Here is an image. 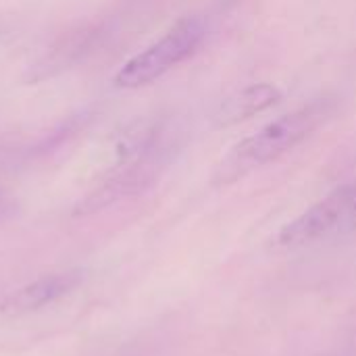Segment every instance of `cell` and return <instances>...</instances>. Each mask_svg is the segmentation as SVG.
<instances>
[{"label": "cell", "mask_w": 356, "mask_h": 356, "mask_svg": "<svg viewBox=\"0 0 356 356\" xmlns=\"http://www.w3.org/2000/svg\"><path fill=\"white\" fill-rule=\"evenodd\" d=\"M282 100V90L273 83L261 81L242 88L225 98L215 111V127H232L246 119H252Z\"/></svg>", "instance_id": "obj_5"}, {"label": "cell", "mask_w": 356, "mask_h": 356, "mask_svg": "<svg viewBox=\"0 0 356 356\" xmlns=\"http://www.w3.org/2000/svg\"><path fill=\"white\" fill-rule=\"evenodd\" d=\"M355 202L356 181H353L334 190L323 200L313 204L309 211L298 215L294 221L286 223L280 229L275 244L282 248H300V246H307L325 238L327 234L336 229H342Z\"/></svg>", "instance_id": "obj_3"}, {"label": "cell", "mask_w": 356, "mask_h": 356, "mask_svg": "<svg viewBox=\"0 0 356 356\" xmlns=\"http://www.w3.org/2000/svg\"><path fill=\"white\" fill-rule=\"evenodd\" d=\"M2 202H4V200H2V194H0V209H2Z\"/></svg>", "instance_id": "obj_7"}, {"label": "cell", "mask_w": 356, "mask_h": 356, "mask_svg": "<svg viewBox=\"0 0 356 356\" xmlns=\"http://www.w3.org/2000/svg\"><path fill=\"white\" fill-rule=\"evenodd\" d=\"M83 282V271L81 269H67V271H56L42 275L19 290L10 292L0 300V315L4 317H21L35 313L48 305H54L56 300L69 296L79 284Z\"/></svg>", "instance_id": "obj_4"}, {"label": "cell", "mask_w": 356, "mask_h": 356, "mask_svg": "<svg viewBox=\"0 0 356 356\" xmlns=\"http://www.w3.org/2000/svg\"><path fill=\"white\" fill-rule=\"evenodd\" d=\"M332 113L327 100L311 102L267 123L257 134L238 142L219 167L221 181H234L263 165H269L307 140Z\"/></svg>", "instance_id": "obj_1"}, {"label": "cell", "mask_w": 356, "mask_h": 356, "mask_svg": "<svg viewBox=\"0 0 356 356\" xmlns=\"http://www.w3.org/2000/svg\"><path fill=\"white\" fill-rule=\"evenodd\" d=\"M342 229H344V232H355L356 229V202H355V207L350 209V213H348V217H346V221H344Z\"/></svg>", "instance_id": "obj_6"}, {"label": "cell", "mask_w": 356, "mask_h": 356, "mask_svg": "<svg viewBox=\"0 0 356 356\" xmlns=\"http://www.w3.org/2000/svg\"><path fill=\"white\" fill-rule=\"evenodd\" d=\"M204 40V23L198 17L179 19L161 40L131 56L115 75V86L123 90L144 88L167 71L190 58Z\"/></svg>", "instance_id": "obj_2"}]
</instances>
